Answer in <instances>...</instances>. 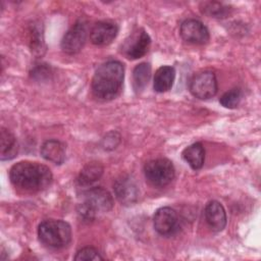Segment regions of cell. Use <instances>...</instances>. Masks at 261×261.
<instances>
[{
    "mask_svg": "<svg viewBox=\"0 0 261 261\" xmlns=\"http://www.w3.org/2000/svg\"><path fill=\"white\" fill-rule=\"evenodd\" d=\"M9 178L18 190L27 193H37L50 186L53 175L50 168L44 164L19 161L10 168Z\"/></svg>",
    "mask_w": 261,
    "mask_h": 261,
    "instance_id": "obj_1",
    "label": "cell"
},
{
    "mask_svg": "<svg viewBox=\"0 0 261 261\" xmlns=\"http://www.w3.org/2000/svg\"><path fill=\"white\" fill-rule=\"evenodd\" d=\"M123 79L124 66L120 61L109 60L102 63L92 79L93 95L104 101L115 98L121 90Z\"/></svg>",
    "mask_w": 261,
    "mask_h": 261,
    "instance_id": "obj_2",
    "label": "cell"
},
{
    "mask_svg": "<svg viewBox=\"0 0 261 261\" xmlns=\"http://www.w3.org/2000/svg\"><path fill=\"white\" fill-rule=\"evenodd\" d=\"M112 207L113 198L110 193L102 187H95L83 193L77 212L85 220H94L99 215L110 211Z\"/></svg>",
    "mask_w": 261,
    "mask_h": 261,
    "instance_id": "obj_3",
    "label": "cell"
},
{
    "mask_svg": "<svg viewBox=\"0 0 261 261\" xmlns=\"http://www.w3.org/2000/svg\"><path fill=\"white\" fill-rule=\"evenodd\" d=\"M38 237L45 246L61 249L71 241V227L66 221L60 219H46L39 224Z\"/></svg>",
    "mask_w": 261,
    "mask_h": 261,
    "instance_id": "obj_4",
    "label": "cell"
},
{
    "mask_svg": "<svg viewBox=\"0 0 261 261\" xmlns=\"http://www.w3.org/2000/svg\"><path fill=\"white\" fill-rule=\"evenodd\" d=\"M144 173L147 180L152 186L163 188L172 181L175 175V169L170 160L157 158L145 164Z\"/></svg>",
    "mask_w": 261,
    "mask_h": 261,
    "instance_id": "obj_5",
    "label": "cell"
},
{
    "mask_svg": "<svg viewBox=\"0 0 261 261\" xmlns=\"http://www.w3.org/2000/svg\"><path fill=\"white\" fill-rule=\"evenodd\" d=\"M189 89L194 97L201 100L214 97L218 90L215 73L209 70H204L194 74L190 80Z\"/></svg>",
    "mask_w": 261,
    "mask_h": 261,
    "instance_id": "obj_6",
    "label": "cell"
},
{
    "mask_svg": "<svg viewBox=\"0 0 261 261\" xmlns=\"http://www.w3.org/2000/svg\"><path fill=\"white\" fill-rule=\"evenodd\" d=\"M87 22L83 19L77 20L63 36L61 40V49L68 55L79 53L87 40Z\"/></svg>",
    "mask_w": 261,
    "mask_h": 261,
    "instance_id": "obj_7",
    "label": "cell"
},
{
    "mask_svg": "<svg viewBox=\"0 0 261 261\" xmlns=\"http://www.w3.org/2000/svg\"><path fill=\"white\" fill-rule=\"evenodd\" d=\"M153 224L159 234L170 237L177 232L179 228V218L176 211L171 207H161L154 214Z\"/></svg>",
    "mask_w": 261,
    "mask_h": 261,
    "instance_id": "obj_8",
    "label": "cell"
},
{
    "mask_svg": "<svg viewBox=\"0 0 261 261\" xmlns=\"http://www.w3.org/2000/svg\"><path fill=\"white\" fill-rule=\"evenodd\" d=\"M151 38L143 29H138L124 41L122 52L129 59H138L143 57L149 50Z\"/></svg>",
    "mask_w": 261,
    "mask_h": 261,
    "instance_id": "obj_9",
    "label": "cell"
},
{
    "mask_svg": "<svg viewBox=\"0 0 261 261\" xmlns=\"http://www.w3.org/2000/svg\"><path fill=\"white\" fill-rule=\"evenodd\" d=\"M179 34L184 41L195 45L206 44L210 38L209 31L206 25L195 18L185 20L180 24Z\"/></svg>",
    "mask_w": 261,
    "mask_h": 261,
    "instance_id": "obj_10",
    "label": "cell"
},
{
    "mask_svg": "<svg viewBox=\"0 0 261 261\" xmlns=\"http://www.w3.org/2000/svg\"><path fill=\"white\" fill-rule=\"evenodd\" d=\"M116 199L123 205H132L139 198V187L129 175H121L113 184Z\"/></svg>",
    "mask_w": 261,
    "mask_h": 261,
    "instance_id": "obj_11",
    "label": "cell"
},
{
    "mask_svg": "<svg viewBox=\"0 0 261 261\" xmlns=\"http://www.w3.org/2000/svg\"><path fill=\"white\" fill-rule=\"evenodd\" d=\"M118 27L111 21L96 22L90 31V40L96 46H107L117 36Z\"/></svg>",
    "mask_w": 261,
    "mask_h": 261,
    "instance_id": "obj_12",
    "label": "cell"
},
{
    "mask_svg": "<svg viewBox=\"0 0 261 261\" xmlns=\"http://www.w3.org/2000/svg\"><path fill=\"white\" fill-rule=\"evenodd\" d=\"M204 217L207 225L213 231H221L226 225V213L222 204L218 201H210L204 209Z\"/></svg>",
    "mask_w": 261,
    "mask_h": 261,
    "instance_id": "obj_13",
    "label": "cell"
},
{
    "mask_svg": "<svg viewBox=\"0 0 261 261\" xmlns=\"http://www.w3.org/2000/svg\"><path fill=\"white\" fill-rule=\"evenodd\" d=\"M41 155L54 164H62L65 160V146L57 140H47L41 146Z\"/></svg>",
    "mask_w": 261,
    "mask_h": 261,
    "instance_id": "obj_14",
    "label": "cell"
},
{
    "mask_svg": "<svg viewBox=\"0 0 261 261\" xmlns=\"http://www.w3.org/2000/svg\"><path fill=\"white\" fill-rule=\"evenodd\" d=\"M175 79V69L169 65L160 66L154 75L153 88L158 93H164L171 89Z\"/></svg>",
    "mask_w": 261,
    "mask_h": 261,
    "instance_id": "obj_15",
    "label": "cell"
},
{
    "mask_svg": "<svg viewBox=\"0 0 261 261\" xmlns=\"http://www.w3.org/2000/svg\"><path fill=\"white\" fill-rule=\"evenodd\" d=\"M182 158L194 169L202 168L205 161V149L201 143H194L182 151Z\"/></svg>",
    "mask_w": 261,
    "mask_h": 261,
    "instance_id": "obj_16",
    "label": "cell"
},
{
    "mask_svg": "<svg viewBox=\"0 0 261 261\" xmlns=\"http://www.w3.org/2000/svg\"><path fill=\"white\" fill-rule=\"evenodd\" d=\"M103 166L100 162L88 163L80 172L77 176V184L81 187H88L100 179L103 174Z\"/></svg>",
    "mask_w": 261,
    "mask_h": 261,
    "instance_id": "obj_17",
    "label": "cell"
},
{
    "mask_svg": "<svg viewBox=\"0 0 261 261\" xmlns=\"http://www.w3.org/2000/svg\"><path fill=\"white\" fill-rule=\"evenodd\" d=\"M0 141H1V151L0 156L1 160H9L15 157L17 154L18 146L16 142V138L14 135L8 129L1 127L0 132Z\"/></svg>",
    "mask_w": 261,
    "mask_h": 261,
    "instance_id": "obj_18",
    "label": "cell"
},
{
    "mask_svg": "<svg viewBox=\"0 0 261 261\" xmlns=\"http://www.w3.org/2000/svg\"><path fill=\"white\" fill-rule=\"evenodd\" d=\"M151 77V65L147 62L138 64L133 71V87L137 93H141L147 87Z\"/></svg>",
    "mask_w": 261,
    "mask_h": 261,
    "instance_id": "obj_19",
    "label": "cell"
},
{
    "mask_svg": "<svg viewBox=\"0 0 261 261\" xmlns=\"http://www.w3.org/2000/svg\"><path fill=\"white\" fill-rule=\"evenodd\" d=\"M201 10L206 15L215 18H224L228 16L231 12V8L228 5L216 1L203 2Z\"/></svg>",
    "mask_w": 261,
    "mask_h": 261,
    "instance_id": "obj_20",
    "label": "cell"
},
{
    "mask_svg": "<svg viewBox=\"0 0 261 261\" xmlns=\"http://www.w3.org/2000/svg\"><path fill=\"white\" fill-rule=\"evenodd\" d=\"M242 90L240 88H232L229 91L225 92L220 98L219 103L228 109L237 108L242 100Z\"/></svg>",
    "mask_w": 261,
    "mask_h": 261,
    "instance_id": "obj_21",
    "label": "cell"
},
{
    "mask_svg": "<svg viewBox=\"0 0 261 261\" xmlns=\"http://www.w3.org/2000/svg\"><path fill=\"white\" fill-rule=\"evenodd\" d=\"M76 261H90V260H103L100 253L93 247H85L79 250L74 256Z\"/></svg>",
    "mask_w": 261,
    "mask_h": 261,
    "instance_id": "obj_22",
    "label": "cell"
}]
</instances>
